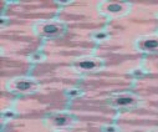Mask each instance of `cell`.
I'll use <instances>...</instances> for the list:
<instances>
[{
	"instance_id": "obj_1",
	"label": "cell",
	"mask_w": 158,
	"mask_h": 132,
	"mask_svg": "<svg viewBox=\"0 0 158 132\" xmlns=\"http://www.w3.org/2000/svg\"><path fill=\"white\" fill-rule=\"evenodd\" d=\"M144 46L147 49H154V48L158 46V41H156V40H147L144 42Z\"/></svg>"
},
{
	"instance_id": "obj_2",
	"label": "cell",
	"mask_w": 158,
	"mask_h": 132,
	"mask_svg": "<svg viewBox=\"0 0 158 132\" xmlns=\"http://www.w3.org/2000/svg\"><path fill=\"white\" fill-rule=\"evenodd\" d=\"M80 66L82 69H92L96 66V64L92 63V61H82V63H80Z\"/></svg>"
},
{
	"instance_id": "obj_3",
	"label": "cell",
	"mask_w": 158,
	"mask_h": 132,
	"mask_svg": "<svg viewBox=\"0 0 158 132\" xmlns=\"http://www.w3.org/2000/svg\"><path fill=\"white\" fill-rule=\"evenodd\" d=\"M44 31H45L46 34H54V33L57 31V28H56L55 25H46V26L44 28Z\"/></svg>"
},
{
	"instance_id": "obj_4",
	"label": "cell",
	"mask_w": 158,
	"mask_h": 132,
	"mask_svg": "<svg viewBox=\"0 0 158 132\" xmlns=\"http://www.w3.org/2000/svg\"><path fill=\"white\" fill-rule=\"evenodd\" d=\"M131 102H133V98L131 97H122V98H118L116 101V104L118 105H127V104H131Z\"/></svg>"
},
{
	"instance_id": "obj_5",
	"label": "cell",
	"mask_w": 158,
	"mask_h": 132,
	"mask_svg": "<svg viewBox=\"0 0 158 132\" xmlns=\"http://www.w3.org/2000/svg\"><path fill=\"white\" fill-rule=\"evenodd\" d=\"M30 85L31 83H29V82H19L18 83V89L19 90H28L30 87Z\"/></svg>"
},
{
	"instance_id": "obj_6",
	"label": "cell",
	"mask_w": 158,
	"mask_h": 132,
	"mask_svg": "<svg viewBox=\"0 0 158 132\" xmlns=\"http://www.w3.org/2000/svg\"><path fill=\"white\" fill-rule=\"evenodd\" d=\"M108 10L110 11H120L121 10V5H118V4H111L108 6Z\"/></svg>"
},
{
	"instance_id": "obj_7",
	"label": "cell",
	"mask_w": 158,
	"mask_h": 132,
	"mask_svg": "<svg viewBox=\"0 0 158 132\" xmlns=\"http://www.w3.org/2000/svg\"><path fill=\"white\" fill-rule=\"evenodd\" d=\"M55 122H56L57 125H64V123H66V118L65 117H56Z\"/></svg>"
},
{
	"instance_id": "obj_8",
	"label": "cell",
	"mask_w": 158,
	"mask_h": 132,
	"mask_svg": "<svg viewBox=\"0 0 158 132\" xmlns=\"http://www.w3.org/2000/svg\"><path fill=\"white\" fill-rule=\"evenodd\" d=\"M97 37H100V39H102V37H105V35H103V34H100V35H97Z\"/></svg>"
},
{
	"instance_id": "obj_9",
	"label": "cell",
	"mask_w": 158,
	"mask_h": 132,
	"mask_svg": "<svg viewBox=\"0 0 158 132\" xmlns=\"http://www.w3.org/2000/svg\"><path fill=\"white\" fill-rule=\"evenodd\" d=\"M76 94H77L76 91H71V92H70V95H76Z\"/></svg>"
}]
</instances>
